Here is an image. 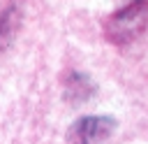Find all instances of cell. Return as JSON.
<instances>
[{"mask_svg": "<svg viewBox=\"0 0 148 144\" xmlns=\"http://www.w3.org/2000/svg\"><path fill=\"white\" fill-rule=\"evenodd\" d=\"M113 125L116 123L109 116H83L72 125L69 139L72 144H97L111 135Z\"/></svg>", "mask_w": 148, "mask_h": 144, "instance_id": "6da1fadb", "label": "cell"}, {"mask_svg": "<svg viewBox=\"0 0 148 144\" xmlns=\"http://www.w3.org/2000/svg\"><path fill=\"white\" fill-rule=\"evenodd\" d=\"M143 21H146V0H136L127 9L118 12L109 26H111V30H118V37L116 39L123 42V39L132 37L134 33H139L141 26H143Z\"/></svg>", "mask_w": 148, "mask_h": 144, "instance_id": "7a4b0ae2", "label": "cell"}]
</instances>
